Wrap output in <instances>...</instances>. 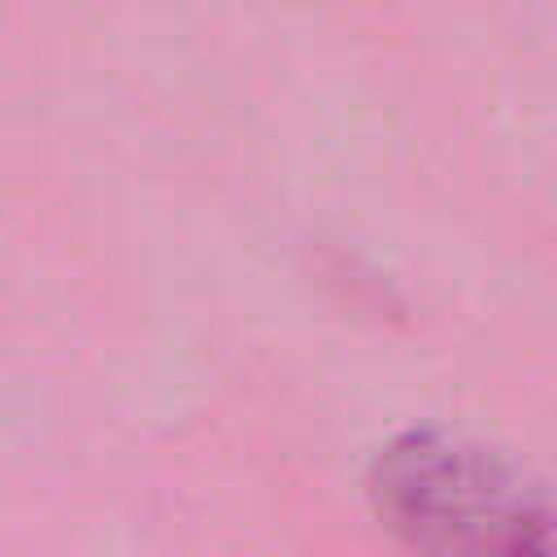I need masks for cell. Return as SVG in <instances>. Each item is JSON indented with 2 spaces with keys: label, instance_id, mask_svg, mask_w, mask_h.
Returning a JSON list of instances; mask_svg holds the SVG:
<instances>
[{
  "label": "cell",
  "instance_id": "cell-1",
  "mask_svg": "<svg viewBox=\"0 0 557 557\" xmlns=\"http://www.w3.org/2000/svg\"><path fill=\"white\" fill-rule=\"evenodd\" d=\"M370 500L413 557H548V505L474 440L405 431L370 466Z\"/></svg>",
  "mask_w": 557,
  "mask_h": 557
}]
</instances>
